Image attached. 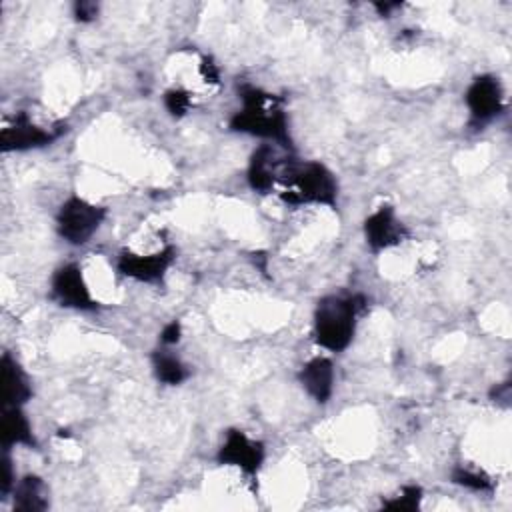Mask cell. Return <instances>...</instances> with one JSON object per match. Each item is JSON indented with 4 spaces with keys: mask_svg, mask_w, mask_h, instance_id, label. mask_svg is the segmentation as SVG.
I'll return each mask as SVG.
<instances>
[{
    "mask_svg": "<svg viewBox=\"0 0 512 512\" xmlns=\"http://www.w3.org/2000/svg\"><path fill=\"white\" fill-rule=\"evenodd\" d=\"M238 98L242 108L230 116V130L260 138L292 152L290 122L284 110V100L252 84L238 86Z\"/></svg>",
    "mask_w": 512,
    "mask_h": 512,
    "instance_id": "cell-1",
    "label": "cell"
},
{
    "mask_svg": "<svg viewBox=\"0 0 512 512\" xmlns=\"http://www.w3.org/2000/svg\"><path fill=\"white\" fill-rule=\"evenodd\" d=\"M280 200L288 206H338V178L318 160H296L290 156L280 172Z\"/></svg>",
    "mask_w": 512,
    "mask_h": 512,
    "instance_id": "cell-2",
    "label": "cell"
},
{
    "mask_svg": "<svg viewBox=\"0 0 512 512\" xmlns=\"http://www.w3.org/2000/svg\"><path fill=\"white\" fill-rule=\"evenodd\" d=\"M366 308L362 294H328L316 302L312 316L314 342L328 352H344L356 334L360 312Z\"/></svg>",
    "mask_w": 512,
    "mask_h": 512,
    "instance_id": "cell-3",
    "label": "cell"
},
{
    "mask_svg": "<svg viewBox=\"0 0 512 512\" xmlns=\"http://www.w3.org/2000/svg\"><path fill=\"white\" fill-rule=\"evenodd\" d=\"M104 220V206H98L80 196H70L60 204L56 212V232L64 242L82 246L100 230Z\"/></svg>",
    "mask_w": 512,
    "mask_h": 512,
    "instance_id": "cell-4",
    "label": "cell"
},
{
    "mask_svg": "<svg viewBox=\"0 0 512 512\" xmlns=\"http://www.w3.org/2000/svg\"><path fill=\"white\" fill-rule=\"evenodd\" d=\"M266 460V446L262 440L250 438L240 428H230L216 452V462L220 466L238 468L246 478L256 480L258 472Z\"/></svg>",
    "mask_w": 512,
    "mask_h": 512,
    "instance_id": "cell-5",
    "label": "cell"
},
{
    "mask_svg": "<svg viewBox=\"0 0 512 512\" xmlns=\"http://www.w3.org/2000/svg\"><path fill=\"white\" fill-rule=\"evenodd\" d=\"M50 298L68 310L94 312L98 310V300L92 296L90 286L84 278L82 268L76 262L62 264L54 270L50 278Z\"/></svg>",
    "mask_w": 512,
    "mask_h": 512,
    "instance_id": "cell-6",
    "label": "cell"
},
{
    "mask_svg": "<svg viewBox=\"0 0 512 512\" xmlns=\"http://www.w3.org/2000/svg\"><path fill=\"white\" fill-rule=\"evenodd\" d=\"M176 250L174 246H164L150 254H138L134 250H122L116 258V270L120 276L144 284H160L170 266L174 264Z\"/></svg>",
    "mask_w": 512,
    "mask_h": 512,
    "instance_id": "cell-7",
    "label": "cell"
},
{
    "mask_svg": "<svg viewBox=\"0 0 512 512\" xmlns=\"http://www.w3.org/2000/svg\"><path fill=\"white\" fill-rule=\"evenodd\" d=\"M464 102L470 112V124L482 128L504 112V88L494 74H480L468 84Z\"/></svg>",
    "mask_w": 512,
    "mask_h": 512,
    "instance_id": "cell-8",
    "label": "cell"
},
{
    "mask_svg": "<svg viewBox=\"0 0 512 512\" xmlns=\"http://www.w3.org/2000/svg\"><path fill=\"white\" fill-rule=\"evenodd\" d=\"M362 232H364L366 246L374 254L400 246L410 236V230L396 216V210L390 204H380L372 214H368L364 218Z\"/></svg>",
    "mask_w": 512,
    "mask_h": 512,
    "instance_id": "cell-9",
    "label": "cell"
},
{
    "mask_svg": "<svg viewBox=\"0 0 512 512\" xmlns=\"http://www.w3.org/2000/svg\"><path fill=\"white\" fill-rule=\"evenodd\" d=\"M64 132L62 124L56 128H42L34 124L28 114L20 112L14 116L10 124H6L0 132V148L2 152H26L34 148H44L60 138Z\"/></svg>",
    "mask_w": 512,
    "mask_h": 512,
    "instance_id": "cell-10",
    "label": "cell"
},
{
    "mask_svg": "<svg viewBox=\"0 0 512 512\" xmlns=\"http://www.w3.org/2000/svg\"><path fill=\"white\" fill-rule=\"evenodd\" d=\"M278 148L280 146H276V144L264 142L258 148H254V152L250 154L246 180H248V186L256 194H270L274 190L286 160L292 156V154L282 156Z\"/></svg>",
    "mask_w": 512,
    "mask_h": 512,
    "instance_id": "cell-11",
    "label": "cell"
},
{
    "mask_svg": "<svg viewBox=\"0 0 512 512\" xmlns=\"http://www.w3.org/2000/svg\"><path fill=\"white\" fill-rule=\"evenodd\" d=\"M334 364L328 356H314L298 370V382L316 404H326L334 392Z\"/></svg>",
    "mask_w": 512,
    "mask_h": 512,
    "instance_id": "cell-12",
    "label": "cell"
},
{
    "mask_svg": "<svg viewBox=\"0 0 512 512\" xmlns=\"http://www.w3.org/2000/svg\"><path fill=\"white\" fill-rule=\"evenodd\" d=\"M0 372L4 406H24L32 398V384L20 362L12 358L8 352H4L0 360Z\"/></svg>",
    "mask_w": 512,
    "mask_h": 512,
    "instance_id": "cell-13",
    "label": "cell"
},
{
    "mask_svg": "<svg viewBox=\"0 0 512 512\" xmlns=\"http://www.w3.org/2000/svg\"><path fill=\"white\" fill-rule=\"evenodd\" d=\"M0 434H2V450L10 452L14 446L38 448V440L32 432V424L24 414L22 406H4Z\"/></svg>",
    "mask_w": 512,
    "mask_h": 512,
    "instance_id": "cell-14",
    "label": "cell"
},
{
    "mask_svg": "<svg viewBox=\"0 0 512 512\" xmlns=\"http://www.w3.org/2000/svg\"><path fill=\"white\" fill-rule=\"evenodd\" d=\"M10 496L14 512H44L50 506L46 484L38 474L18 478Z\"/></svg>",
    "mask_w": 512,
    "mask_h": 512,
    "instance_id": "cell-15",
    "label": "cell"
},
{
    "mask_svg": "<svg viewBox=\"0 0 512 512\" xmlns=\"http://www.w3.org/2000/svg\"><path fill=\"white\" fill-rule=\"evenodd\" d=\"M150 364L154 378L166 386H178L190 378L188 366L176 354H172L168 346L156 348L150 354Z\"/></svg>",
    "mask_w": 512,
    "mask_h": 512,
    "instance_id": "cell-16",
    "label": "cell"
},
{
    "mask_svg": "<svg viewBox=\"0 0 512 512\" xmlns=\"http://www.w3.org/2000/svg\"><path fill=\"white\" fill-rule=\"evenodd\" d=\"M450 480L454 484L474 490V492H492L494 490V480L484 470L462 466V464L450 472Z\"/></svg>",
    "mask_w": 512,
    "mask_h": 512,
    "instance_id": "cell-17",
    "label": "cell"
},
{
    "mask_svg": "<svg viewBox=\"0 0 512 512\" xmlns=\"http://www.w3.org/2000/svg\"><path fill=\"white\" fill-rule=\"evenodd\" d=\"M424 498V492L418 484H406L400 488L396 496H390L388 500L382 502L384 510H394V512H414L420 508Z\"/></svg>",
    "mask_w": 512,
    "mask_h": 512,
    "instance_id": "cell-18",
    "label": "cell"
},
{
    "mask_svg": "<svg viewBox=\"0 0 512 512\" xmlns=\"http://www.w3.org/2000/svg\"><path fill=\"white\" fill-rule=\"evenodd\" d=\"M164 100V108L168 110V114L172 118H182L190 112L192 106V94L186 88H168L162 96Z\"/></svg>",
    "mask_w": 512,
    "mask_h": 512,
    "instance_id": "cell-19",
    "label": "cell"
},
{
    "mask_svg": "<svg viewBox=\"0 0 512 512\" xmlns=\"http://www.w3.org/2000/svg\"><path fill=\"white\" fill-rule=\"evenodd\" d=\"M14 484H16V474L12 470V458H10L8 450H4V456H2V480H0V494H2V498H8L12 494Z\"/></svg>",
    "mask_w": 512,
    "mask_h": 512,
    "instance_id": "cell-20",
    "label": "cell"
},
{
    "mask_svg": "<svg viewBox=\"0 0 512 512\" xmlns=\"http://www.w3.org/2000/svg\"><path fill=\"white\" fill-rule=\"evenodd\" d=\"M180 338H182V324H180V320H170L168 324H164V328L160 332V344L162 346L170 348V346L178 344Z\"/></svg>",
    "mask_w": 512,
    "mask_h": 512,
    "instance_id": "cell-21",
    "label": "cell"
},
{
    "mask_svg": "<svg viewBox=\"0 0 512 512\" xmlns=\"http://www.w3.org/2000/svg\"><path fill=\"white\" fill-rule=\"evenodd\" d=\"M98 16V4L80 0L74 4V18L78 22H92Z\"/></svg>",
    "mask_w": 512,
    "mask_h": 512,
    "instance_id": "cell-22",
    "label": "cell"
},
{
    "mask_svg": "<svg viewBox=\"0 0 512 512\" xmlns=\"http://www.w3.org/2000/svg\"><path fill=\"white\" fill-rule=\"evenodd\" d=\"M200 74H202L204 82L218 84L220 72H218V66L212 62V58H208V56H204V58H202V62H200Z\"/></svg>",
    "mask_w": 512,
    "mask_h": 512,
    "instance_id": "cell-23",
    "label": "cell"
},
{
    "mask_svg": "<svg viewBox=\"0 0 512 512\" xmlns=\"http://www.w3.org/2000/svg\"><path fill=\"white\" fill-rule=\"evenodd\" d=\"M400 6H402L400 2H378V4H374V8L378 10L380 16H390V12L400 8Z\"/></svg>",
    "mask_w": 512,
    "mask_h": 512,
    "instance_id": "cell-24",
    "label": "cell"
}]
</instances>
